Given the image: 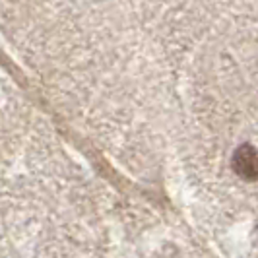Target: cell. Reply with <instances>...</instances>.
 Returning a JSON list of instances; mask_svg holds the SVG:
<instances>
[{"label": "cell", "instance_id": "6da1fadb", "mask_svg": "<svg viewBox=\"0 0 258 258\" xmlns=\"http://www.w3.org/2000/svg\"><path fill=\"white\" fill-rule=\"evenodd\" d=\"M233 169L246 181H258V154L252 146H241L233 155Z\"/></svg>", "mask_w": 258, "mask_h": 258}]
</instances>
